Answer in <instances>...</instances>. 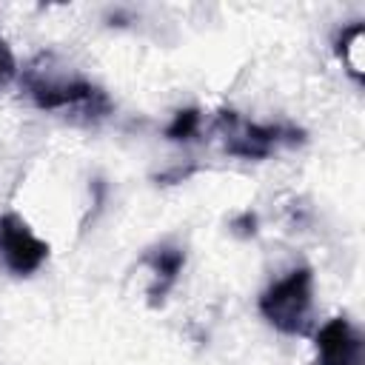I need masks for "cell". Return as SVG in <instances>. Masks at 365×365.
<instances>
[{"instance_id": "cell-1", "label": "cell", "mask_w": 365, "mask_h": 365, "mask_svg": "<svg viewBox=\"0 0 365 365\" xmlns=\"http://www.w3.org/2000/svg\"><path fill=\"white\" fill-rule=\"evenodd\" d=\"M23 88L43 111H74L83 123H97L111 111V100L103 88L80 74L57 71L48 66V54H40L23 71Z\"/></svg>"}, {"instance_id": "cell-2", "label": "cell", "mask_w": 365, "mask_h": 365, "mask_svg": "<svg viewBox=\"0 0 365 365\" xmlns=\"http://www.w3.org/2000/svg\"><path fill=\"white\" fill-rule=\"evenodd\" d=\"M314 308V274L311 268H294L259 294V314L282 334L305 336L311 331Z\"/></svg>"}, {"instance_id": "cell-3", "label": "cell", "mask_w": 365, "mask_h": 365, "mask_svg": "<svg viewBox=\"0 0 365 365\" xmlns=\"http://www.w3.org/2000/svg\"><path fill=\"white\" fill-rule=\"evenodd\" d=\"M214 128L222 134V145L231 157L265 160L279 145H302L305 131L288 123H248L237 111L222 108L214 120Z\"/></svg>"}, {"instance_id": "cell-4", "label": "cell", "mask_w": 365, "mask_h": 365, "mask_svg": "<svg viewBox=\"0 0 365 365\" xmlns=\"http://www.w3.org/2000/svg\"><path fill=\"white\" fill-rule=\"evenodd\" d=\"M0 259L14 277H31L48 259V242L40 240L14 211L0 217Z\"/></svg>"}, {"instance_id": "cell-5", "label": "cell", "mask_w": 365, "mask_h": 365, "mask_svg": "<svg viewBox=\"0 0 365 365\" xmlns=\"http://www.w3.org/2000/svg\"><path fill=\"white\" fill-rule=\"evenodd\" d=\"M317 365H365V339L345 317L317 331Z\"/></svg>"}, {"instance_id": "cell-6", "label": "cell", "mask_w": 365, "mask_h": 365, "mask_svg": "<svg viewBox=\"0 0 365 365\" xmlns=\"http://www.w3.org/2000/svg\"><path fill=\"white\" fill-rule=\"evenodd\" d=\"M140 262L154 271V285L148 288V297H151V305H157L174 288V282H177V277H180V271L185 265V251L171 245V242H163V245L148 248L140 257Z\"/></svg>"}, {"instance_id": "cell-7", "label": "cell", "mask_w": 365, "mask_h": 365, "mask_svg": "<svg viewBox=\"0 0 365 365\" xmlns=\"http://www.w3.org/2000/svg\"><path fill=\"white\" fill-rule=\"evenodd\" d=\"M362 40H365L362 23H351L336 34V57L348 66L356 83H362Z\"/></svg>"}, {"instance_id": "cell-8", "label": "cell", "mask_w": 365, "mask_h": 365, "mask_svg": "<svg viewBox=\"0 0 365 365\" xmlns=\"http://www.w3.org/2000/svg\"><path fill=\"white\" fill-rule=\"evenodd\" d=\"M200 120H202L200 108H180V111L174 114V120L168 123L165 137L174 140V143H188V140H194L197 131H200Z\"/></svg>"}, {"instance_id": "cell-9", "label": "cell", "mask_w": 365, "mask_h": 365, "mask_svg": "<svg viewBox=\"0 0 365 365\" xmlns=\"http://www.w3.org/2000/svg\"><path fill=\"white\" fill-rule=\"evenodd\" d=\"M14 71H17L14 54H11V48L6 46V40H0V88L14 77Z\"/></svg>"}, {"instance_id": "cell-10", "label": "cell", "mask_w": 365, "mask_h": 365, "mask_svg": "<svg viewBox=\"0 0 365 365\" xmlns=\"http://www.w3.org/2000/svg\"><path fill=\"white\" fill-rule=\"evenodd\" d=\"M231 231H234L237 237H254V234H257V214H251V211L240 214V217L231 222Z\"/></svg>"}, {"instance_id": "cell-11", "label": "cell", "mask_w": 365, "mask_h": 365, "mask_svg": "<svg viewBox=\"0 0 365 365\" xmlns=\"http://www.w3.org/2000/svg\"><path fill=\"white\" fill-rule=\"evenodd\" d=\"M188 174H194V165H188V168H171L168 174H160L157 182H182Z\"/></svg>"}]
</instances>
